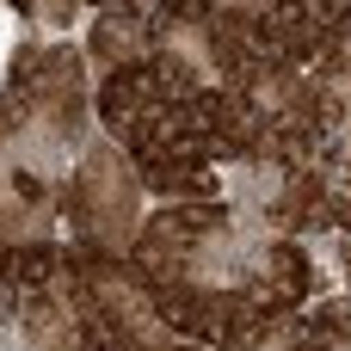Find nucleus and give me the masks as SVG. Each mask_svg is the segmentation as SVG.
I'll use <instances>...</instances> for the list:
<instances>
[{"label":"nucleus","mask_w":351,"mask_h":351,"mask_svg":"<svg viewBox=\"0 0 351 351\" xmlns=\"http://www.w3.org/2000/svg\"><path fill=\"white\" fill-rule=\"evenodd\" d=\"M130 197H136V185H130L123 160L117 154H93L86 179H80V210L99 216L105 228H117V222H130Z\"/></svg>","instance_id":"1"},{"label":"nucleus","mask_w":351,"mask_h":351,"mask_svg":"<svg viewBox=\"0 0 351 351\" xmlns=\"http://www.w3.org/2000/svg\"><path fill=\"white\" fill-rule=\"evenodd\" d=\"M19 6H25V12H49V19H68V6H74V0H19Z\"/></svg>","instance_id":"2"}]
</instances>
